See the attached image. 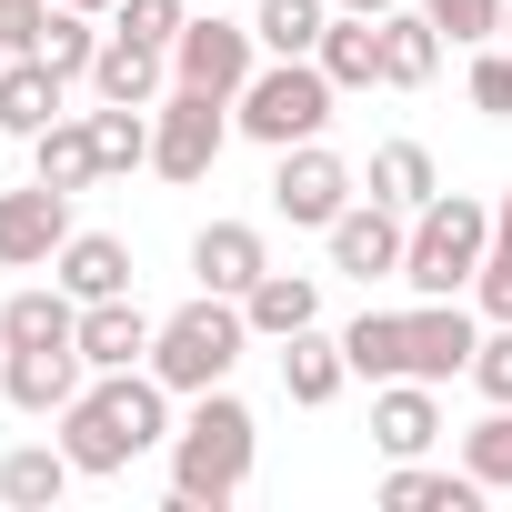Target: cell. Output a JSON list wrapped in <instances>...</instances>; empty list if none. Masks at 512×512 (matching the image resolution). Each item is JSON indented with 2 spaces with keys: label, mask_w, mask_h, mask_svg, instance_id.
<instances>
[{
  "label": "cell",
  "mask_w": 512,
  "mask_h": 512,
  "mask_svg": "<svg viewBox=\"0 0 512 512\" xmlns=\"http://www.w3.org/2000/svg\"><path fill=\"white\" fill-rule=\"evenodd\" d=\"M171 382L151 372V362H131V372H91L81 392H71V412H61V452L81 462V482H111V472H131L141 452H171Z\"/></svg>",
  "instance_id": "obj_1"
},
{
  "label": "cell",
  "mask_w": 512,
  "mask_h": 512,
  "mask_svg": "<svg viewBox=\"0 0 512 512\" xmlns=\"http://www.w3.org/2000/svg\"><path fill=\"white\" fill-rule=\"evenodd\" d=\"M251 452H262V422H251V402L231 392V382H211V392H191V412L171 422V492L201 512H221V502H241V482H251Z\"/></svg>",
  "instance_id": "obj_2"
},
{
  "label": "cell",
  "mask_w": 512,
  "mask_h": 512,
  "mask_svg": "<svg viewBox=\"0 0 512 512\" xmlns=\"http://www.w3.org/2000/svg\"><path fill=\"white\" fill-rule=\"evenodd\" d=\"M482 251H492V201H472V191H432V201L412 211V251H402L412 302H462L472 272H482Z\"/></svg>",
  "instance_id": "obj_3"
},
{
  "label": "cell",
  "mask_w": 512,
  "mask_h": 512,
  "mask_svg": "<svg viewBox=\"0 0 512 512\" xmlns=\"http://www.w3.org/2000/svg\"><path fill=\"white\" fill-rule=\"evenodd\" d=\"M251 352V312L231 302V292H191L161 332H151V372L191 402V392H211V382H231V362Z\"/></svg>",
  "instance_id": "obj_4"
},
{
  "label": "cell",
  "mask_w": 512,
  "mask_h": 512,
  "mask_svg": "<svg viewBox=\"0 0 512 512\" xmlns=\"http://www.w3.org/2000/svg\"><path fill=\"white\" fill-rule=\"evenodd\" d=\"M332 71L322 61H262L241 81V101H231V131L241 141H262V151H292V141H322L332 131Z\"/></svg>",
  "instance_id": "obj_5"
},
{
  "label": "cell",
  "mask_w": 512,
  "mask_h": 512,
  "mask_svg": "<svg viewBox=\"0 0 512 512\" xmlns=\"http://www.w3.org/2000/svg\"><path fill=\"white\" fill-rule=\"evenodd\" d=\"M231 151V101H211V91H191V81H171L161 91V111H151V171L161 181H211V161Z\"/></svg>",
  "instance_id": "obj_6"
},
{
  "label": "cell",
  "mask_w": 512,
  "mask_h": 512,
  "mask_svg": "<svg viewBox=\"0 0 512 512\" xmlns=\"http://www.w3.org/2000/svg\"><path fill=\"white\" fill-rule=\"evenodd\" d=\"M352 201H362V181H352V161H342L332 141H292V151H272V211H282L292 231H332Z\"/></svg>",
  "instance_id": "obj_7"
},
{
  "label": "cell",
  "mask_w": 512,
  "mask_h": 512,
  "mask_svg": "<svg viewBox=\"0 0 512 512\" xmlns=\"http://www.w3.org/2000/svg\"><path fill=\"white\" fill-rule=\"evenodd\" d=\"M262 71V31L251 21H181V41H171V81H191V91H211V101H241V81Z\"/></svg>",
  "instance_id": "obj_8"
},
{
  "label": "cell",
  "mask_w": 512,
  "mask_h": 512,
  "mask_svg": "<svg viewBox=\"0 0 512 512\" xmlns=\"http://www.w3.org/2000/svg\"><path fill=\"white\" fill-rule=\"evenodd\" d=\"M322 241H332V272H352V282L372 292V282H402V251H412V211H392L382 191H362V201H352V211H342V221H332Z\"/></svg>",
  "instance_id": "obj_9"
},
{
  "label": "cell",
  "mask_w": 512,
  "mask_h": 512,
  "mask_svg": "<svg viewBox=\"0 0 512 512\" xmlns=\"http://www.w3.org/2000/svg\"><path fill=\"white\" fill-rule=\"evenodd\" d=\"M71 191H51L41 171L21 191H0V272H51L61 262V241H71Z\"/></svg>",
  "instance_id": "obj_10"
},
{
  "label": "cell",
  "mask_w": 512,
  "mask_h": 512,
  "mask_svg": "<svg viewBox=\"0 0 512 512\" xmlns=\"http://www.w3.org/2000/svg\"><path fill=\"white\" fill-rule=\"evenodd\" d=\"M482 352V312L472 302H412L402 312V382H462Z\"/></svg>",
  "instance_id": "obj_11"
},
{
  "label": "cell",
  "mask_w": 512,
  "mask_h": 512,
  "mask_svg": "<svg viewBox=\"0 0 512 512\" xmlns=\"http://www.w3.org/2000/svg\"><path fill=\"white\" fill-rule=\"evenodd\" d=\"M81 382H91L81 342H41V352H0V392H11V412H31V422H61Z\"/></svg>",
  "instance_id": "obj_12"
},
{
  "label": "cell",
  "mask_w": 512,
  "mask_h": 512,
  "mask_svg": "<svg viewBox=\"0 0 512 512\" xmlns=\"http://www.w3.org/2000/svg\"><path fill=\"white\" fill-rule=\"evenodd\" d=\"M262 272H272V241L251 231V221H201V231H191V282H201V292H231V302H241Z\"/></svg>",
  "instance_id": "obj_13"
},
{
  "label": "cell",
  "mask_w": 512,
  "mask_h": 512,
  "mask_svg": "<svg viewBox=\"0 0 512 512\" xmlns=\"http://www.w3.org/2000/svg\"><path fill=\"white\" fill-rule=\"evenodd\" d=\"M372 442L392 462L432 452L442 442V382H372Z\"/></svg>",
  "instance_id": "obj_14"
},
{
  "label": "cell",
  "mask_w": 512,
  "mask_h": 512,
  "mask_svg": "<svg viewBox=\"0 0 512 512\" xmlns=\"http://www.w3.org/2000/svg\"><path fill=\"white\" fill-rule=\"evenodd\" d=\"M151 312L131 302V292H111V302H81V362L91 372H131V362H151Z\"/></svg>",
  "instance_id": "obj_15"
},
{
  "label": "cell",
  "mask_w": 512,
  "mask_h": 512,
  "mask_svg": "<svg viewBox=\"0 0 512 512\" xmlns=\"http://www.w3.org/2000/svg\"><path fill=\"white\" fill-rule=\"evenodd\" d=\"M61 101H71V81H61L41 51L0 61V131H11V141H41V131L61 121Z\"/></svg>",
  "instance_id": "obj_16"
},
{
  "label": "cell",
  "mask_w": 512,
  "mask_h": 512,
  "mask_svg": "<svg viewBox=\"0 0 512 512\" xmlns=\"http://www.w3.org/2000/svg\"><path fill=\"white\" fill-rule=\"evenodd\" d=\"M51 282H61L71 302H111V292H131V241H121V231H71L61 262H51Z\"/></svg>",
  "instance_id": "obj_17"
},
{
  "label": "cell",
  "mask_w": 512,
  "mask_h": 512,
  "mask_svg": "<svg viewBox=\"0 0 512 512\" xmlns=\"http://www.w3.org/2000/svg\"><path fill=\"white\" fill-rule=\"evenodd\" d=\"M91 91H101V101H141V111H161V91H171V51H151V41L111 31V41H101V61H91Z\"/></svg>",
  "instance_id": "obj_18"
},
{
  "label": "cell",
  "mask_w": 512,
  "mask_h": 512,
  "mask_svg": "<svg viewBox=\"0 0 512 512\" xmlns=\"http://www.w3.org/2000/svg\"><path fill=\"white\" fill-rule=\"evenodd\" d=\"M342 382H352V362H342V332L302 322V332L282 342V392H292L302 412H322V402H342Z\"/></svg>",
  "instance_id": "obj_19"
},
{
  "label": "cell",
  "mask_w": 512,
  "mask_h": 512,
  "mask_svg": "<svg viewBox=\"0 0 512 512\" xmlns=\"http://www.w3.org/2000/svg\"><path fill=\"white\" fill-rule=\"evenodd\" d=\"M0 342L11 352H41V342H81V302L61 282H21L11 302H0Z\"/></svg>",
  "instance_id": "obj_20"
},
{
  "label": "cell",
  "mask_w": 512,
  "mask_h": 512,
  "mask_svg": "<svg viewBox=\"0 0 512 512\" xmlns=\"http://www.w3.org/2000/svg\"><path fill=\"white\" fill-rule=\"evenodd\" d=\"M442 71V31L422 0H402V11H382V91H422Z\"/></svg>",
  "instance_id": "obj_21"
},
{
  "label": "cell",
  "mask_w": 512,
  "mask_h": 512,
  "mask_svg": "<svg viewBox=\"0 0 512 512\" xmlns=\"http://www.w3.org/2000/svg\"><path fill=\"white\" fill-rule=\"evenodd\" d=\"M241 312H251V342H292L302 322H322V282L312 272H262L241 292Z\"/></svg>",
  "instance_id": "obj_22"
},
{
  "label": "cell",
  "mask_w": 512,
  "mask_h": 512,
  "mask_svg": "<svg viewBox=\"0 0 512 512\" xmlns=\"http://www.w3.org/2000/svg\"><path fill=\"white\" fill-rule=\"evenodd\" d=\"M71 482H81V462H71L61 442H21V452H0V502H11V512H51Z\"/></svg>",
  "instance_id": "obj_23"
},
{
  "label": "cell",
  "mask_w": 512,
  "mask_h": 512,
  "mask_svg": "<svg viewBox=\"0 0 512 512\" xmlns=\"http://www.w3.org/2000/svg\"><path fill=\"white\" fill-rule=\"evenodd\" d=\"M31 171H41L51 191H91V181H101V141H91V111H61V121L31 141Z\"/></svg>",
  "instance_id": "obj_24"
},
{
  "label": "cell",
  "mask_w": 512,
  "mask_h": 512,
  "mask_svg": "<svg viewBox=\"0 0 512 512\" xmlns=\"http://www.w3.org/2000/svg\"><path fill=\"white\" fill-rule=\"evenodd\" d=\"M472 502H482V482L472 472H432L422 452L382 472V512H472Z\"/></svg>",
  "instance_id": "obj_25"
},
{
  "label": "cell",
  "mask_w": 512,
  "mask_h": 512,
  "mask_svg": "<svg viewBox=\"0 0 512 512\" xmlns=\"http://www.w3.org/2000/svg\"><path fill=\"white\" fill-rule=\"evenodd\" d=\"M312 61L332 71V91H372V81H382V21L332 11V31H322V51H312Z\"/></svg>",
  "instance_id": "obj_26"
},
{
  "label": "cell",
  "mask_w": 512,
  "mask_h": 512,
  "mask_svg": "<svg viewBox=\"0 0 512 512\" xmlns=\"http://www.w3.org/2000/svg\"><path fill=\"white\" fill-rule=\"evenodd\" d=\"M251 31H262V61H312L332 31V0H262Z\"/></svg>",
  "instance_id": "obj_27"
},
{
  "label": "cell",
  "mask_w": 512,
  "mask_h": 512,
  "mask_svg": "<svg viewBox=\"0 0 512 512\" xmlns=\"http://www.w3.org/2000/svg\"><path fill=\"white\" fill-rule=\"evenodd\" d=\"M101 11H71V0H51V21H41V61L61 71V81H91V61H101Z\"/></svg>",
  "instance_id": "obj_28"
},
{
  "label": "cell",
  "mask_w": 512,
  "mask_h": 512,
  "mask_svg": "<svg viewBox=\"0 0 512 512\" xmlns=\"http://www.w3.org/2000/svg\"><path fill=\"white\" fill-rule=\"evenodd\" d=\"M91 141H101V181L151 171V111H141V101H101V111H91Z\"/></svg>",
  "instance_id": "obj_29"
},
{
  "label": "cell",
  "mask_w": 512,
  "mask_h": 512,
  "mask_svg": "<svg viewBox=\"0 0 512 512\" xmlns=\"http://www.w3.org/2000/svg\"><path fill=\"white\" fill-rule=\"evenodd\" d=\"M372 191H382L392 211H422V201L442 191V171H432L422 141H382V151H372Z\"/></svg>",
  "instance_id": "obj_30"
},
{
  "label": "cell",
  "mask_w": 512,
  "mask_h": 512,
  "mask_svg": "<svg viewBox=\"0 0 512 512\" xmlns=\"http://www.w3.org/2000/svg\"><path fill=\"white\" fill-rule=\"evenodd\" d=\"M342 362H352V382H402V312L342 322Z\"/></svg>",
  "instance_id": "obj_31"
},
{
  "label": "cell",
  "mask_w": 512,
  "mask_h": 512,
  "mask_svg": "<svg viewBox=\"0 0 512 512\" xmlns=\"http://www.w3.org/2000/svg\"><path fill=\"white\" fill-rule=\"evenodd\" d=\"M462 472H472L482 492H512V402H492V412L462 432Z\"/></svg>",
  "instance_id": "obj_32"
},
{
  "label": "cell",
  "mask_w": 512,
  "mask_h": 512,
  "mask_svg": "<svg viewBox=\"0 0 512 512\" xmlns=\"http://www.w3.org/2000/svg\"><path fill=\"white\" fill-rule=\"evenodd\" d=\"M432 11V31L452 41V51H482V41H502V0H422Z\"/></svg>",
  "instance_id": "obj_33"
},
{
  "label": "cell",
  "mask_w": 512,
  "mask_h": 512,
  "mask_svg": "<svg viewBox=\"0 0 512 512\" xmlns=\"http://www.w3.org/2000/svg\"><path fill=\"white\" fill-rule=\"evenodd\" d=\"M472 111H482V121H512V51H502V41L472 51Z\"/></svg>",
  "instance_id": "obj_34"
},
{
  "label": "cell",
  "mask_w": 512,
  "mask_h": 512,
  "mask_svg": "<svg viewBox=\"0 0 512 512\" xmlns=\"http://www.w3.org/2000/svg\"><path fill=\"white\" fill-rule=\"evenodd\" d=\"M482 402H512V322H482V352H472V372H462Z\"/></svg>",
  "instance_id": "obj_35"
},
{
  "label": "cell",
  "mask_w": 512,
  "mask_h": 512,
  "mask_svg": "<svg viewBox=\"0 0 512 512\" xmlns=\"http://www.w3.org/2000/svg\"><path fill=\"white\" fill-rule=\"evenodd\" d=\"M181 0H121V11H111V31H131V41H151V51H171L181 41Z\"/></svg>",
  "instance_id": "obj_36"
},
{
  "label": "cell",
  "mask_w": 512,
  "mask_h": 512,
  "mask_svg": "<svg viewBox=\"0 0 512 512\" xmlns=\"http://www.w3.org/2000/svg\"><path fill=\"white\" fill-rule=\"evenodd\" d=\"M472 312H482V322H512V251H482V272H472Z\"/></svg>",
  "instance_id": "obj_37"
},
{
  "label": "cell",
  "mask_w": 512,
  "mask_h": 512,
  "mask_svg": "<svg viewBox=\"0 0 512 512\" xmlns=\"http://www.w3.org/2000/svg\"><path fill=\"white\" fill-rule=\"evenodd\" d=\"M492 251H512V181H502V201H492Z\"/></svg>",
  "instance_id": "obj_38"
},
{
  "label": "cell",
  "mask_w": 512,
  "mask_h": 512,
  "mask_svg": "<svg viewBox=\"0 0 512 512\" xmlns=\"http://www.w3.org/2000/svg\"><path fill=\"white\" fill-rule=\"evenodd\" d=\"M332 11H362V21H382V11H402V0H332Z\"/></svg>",
  "instance_id": "obj_39"
},
{
  "label": "cell",
  "mask_w": 512,
  "mask_h": 512,
  "mask_svg": "<svg viewBox=\"0 0 512 512\" xmlns=\"http://www.w3.org/2000/svg\"><path fill=\"white\" fill-rule=\"evenodd\" d=\"M71 11H101V21H111V11H121V0H71Z\"/></svg>",
  "instance_id": "obj_40"
},
{
  "label": "cell",
  "mask_w": 512,
  "mask_h": 512,
  "mask_svg": "<svg viewBox=\"0 0 512 512\" xmlns=\"http://www.w3.org/2000/svg\"><path fill=\"white\" fill-rule=\"evenodd\" d=\"M502 51H512V0H502Z\"/></svg>",
  "instance_id": "obj_41"
},
{
  "label": "cell",
  "mask_w": 512,
  "mask_h": 512,
  "mask_svg": "<svg viewBox=\"0 0 512 512\" xmlns=\"http://www.w3.org/2000/svg\"><path fill=\"white\" fill-rule=\"evenodd\" d=\"M0 352H11V342H0Z\"/></svg>",
  "instance_id": "obj_42"
}]
</instances>
